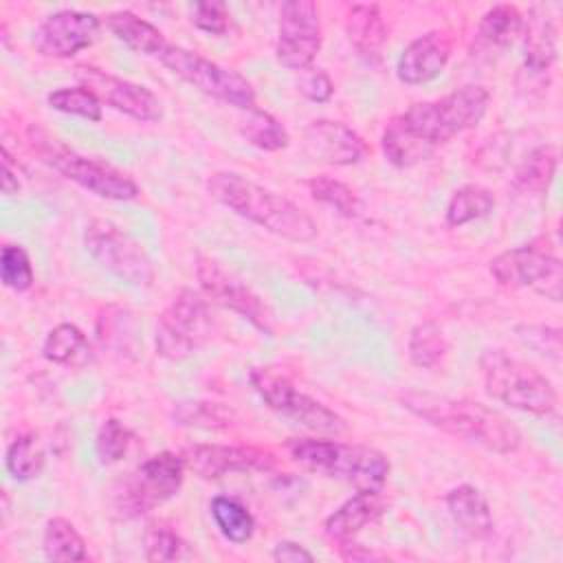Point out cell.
I'll return each mask as SVG.
<instances>
[{
  "mask_svg": "<svg viewBox=\"0 0 563 563\" xmlns=\"http://www.w3.org/2000/svg\"><path fill=\"white\" fill-rule=\"evenodd\" d=\"M385 510V501L380 490H356L350 499H345L323 523L325 534L336 541L345 543L352 541L367 523L376 521Z\"/></svg>",
  "mask_w": 563,
  "mask_h": 563,
  "instance_id": "ffe728a7",
  "label": "cell"
},
{
  "mask_svg": "<svg viewBox=\"0 0 563 563\" xmlns=\"http://www.w3.org/2000/svg\"><path fill=\"white\" fill-rule=\"evenodd\" d=\"M172 416L178 424L198 429H227L233 424V411L209 400H183L174 407Z\"/></svg>",
  "mask_w": 563,
  "mask_h": 563,
  "instance_id": "e575fe53",
  "label": "cell"
},
{
  "mask_svg": "<svg viewBox=\"0 0 563 563\" xmlns=\"http://www.w3.org/2000/svg\"><path fill=\"white\" fill-rule=\"evenodd\" d=\"M255 394L277 413L319 433L345 431V420L317 398L301 391L290 378L273 367H253L249 374Z\"/></svg>",
  "mask_w": 563,
  "mask_h": 563,
  "instance_id": "9c48e42d",
  "label": "cell"
},
{
  "mask_svg": "<svg viewBox=\"0 0 563 563\" xmlns=\"http://www.w3.org/2000/svg\"><path fill=\"white\" fill-rule=\"evenodd\" d=\"M42 550H44V556L51 561H86L88 559L84 537L64 517H53L46 521Z\"/></svg>",
  "mask_w": 563,
  "mask_h": 563,
  "instance_id": "83f0119b",
  "label": "cell"
},
{
  "mask_svg": "<svg viewBox=\"0 0 563 563\" xmlns=\"http://www.w3.org/2000/svg\"><path fill=\"white\" fill-rule=\"evenodd\" d=\"M407 352L416 367L420 369L438 367L449 354V341L444 336V330L433 321L418 323L409 334Z\"/></svg>",
  "mask_w": 563,
  "mask_h": 563,
  "instance_id": "f546056e",
  "label": "cell"
},
{
  "mask_svg": "<svg viewBox=\"0 0 563 563\" xmlns=\"http://www.w3.org/2000/svg\"><path fill=\"white\" fill-rule=\"evenodd\" d=\"M134 440H136V435H134V431L130 427H125L117 418H108L99 427L97 438H95V453H97L99 464H117V462H121L130 453Z\"/></svg>",
  "mask_w": 563,
  "mask_h": 563,
  "instance_id": "d590c367",
  "label": "cell"
},
{
  "mask_svg": "<svg viewBox=\"0 0 563 563\" xmlns=\"http://www.w3.org/2000/svg\"><path fill=\"white\" fill-rule=\"evenodd\" d=\"M523 15L515 4H495L482 15L477 35L488 46H508L523 31Z\"/></svg>",
  "mask_w": 563,
  "mask_h": 563,
  "instance_id": "4dcf8cb0",
  "label": "cell"
},
{
  "mask_svg": "<svg viewBox=\"0 0 563 563\" xmlns=\"http://www.w3.org/2000/svg\"><path fill=\"white\" fill-rule=\"evenodd\" d=\"M185 460L178 453L161 451L141 462L117 493V510L123 517H141L172 499L185 479Z\"/></svg>",
  "mask_w": 563,
  "mask_h": 563,
  "instance_id": "30bf717a",
  "label": "cell"
},
{
  "mask_svg": "<svg viewBox=\"0 0 563 563\" xmlns=\"http://www.w3.org/2000/svg\"><path fill=\"white\" fill-rule=\"evenodd\" d=\"M479 369L484 389L493 400L532 416H550L556 409L559 398L552 383L521 358L504 350H486Z\"/></svg>",
  "mask_w": 563,
  "mask_h": 563,
  "instance_id": "5b68a950",
  "label": "cell"
},
{
  "mask_svg": "<svg viewBox=\"0 0 563 563\" xmlns=\"http://www.w3.org/2000/svg\"><path fill=\"white\" fill-rule=\"evenodd\" d=\"M77 79L81 81V86H86L90 92H95L101 103H108L110 108H114L136 121L154 123L163 117L161 99L150 88H145L141 84L110 75L95 66H79Z\"/></svg>",
  "mask_w": 563,
  "mask_h": 563,
  "instance_id": "9a60e30c",
  "label": "cell"
},
{
  "mask_svg": "<svg viewBox=\"0 0 563 563\" xmlns=\"http://www.w3.org/2000/svg\"><path fill=\"white\" fill-rule=\"evenodd\" d=\"M108 29L117 35V40H121L123 44H128L132 51L143 53V55H154L158 57L161 51L167 46L163 33L150 24L147 20L139 18L132 11H114L108 15Z\"/></svg>",
  "mask_w": 563,
  "mask_h": 563,
  "instance_id": "d4e9b609",
  "label": "cell"
},
{
  "mask_svg": "<svg viewBox=\"0 0 563 563\" xmlns=\"http://www.w3.org/2000/svg\"><path fill=\"white\" fill-rule=\"evenodd\" d=\"M37 150L55 172L99 198L128 202L139 196V185L125 172L106 161L84 156L55 141H42Z\"/></svg>",
  "mask_w": 563,
  "mask_h": 563,
  "instance_id": "7c38bea8",
  "label": "cell"
},
{
  "mask_svg": "<svg viewBox=\"0 0 563 563\" xmlns=\"http://www.w3.org/2000/svg\"><path fill=\"white\" fill-rule=\"evenodd\" d=\"M273 559L279 563H310L314 561L312 552H308L301 543L295 541H279L273 548Z\"/></svg>",
  "mask_w": 563,
  "mask_h": 563,
  "instance_id": "7bdbcfd3",
  "label": "cell"
},
{
  "mask_svg": "<svg viewBox=\"0 0 563 563\" xmlns=\"http://www.w3.org/2000/svg\"><path fill=\"white\" fill-rule=\"evenodd\" d=\"M490 95L484 86H462L435 101H420L394 117L383 130V154L396 167H411L424 161L440 143L475 128Z\"/></svg>",
  "mask_w": 563,
  "mask_h": 563,
  "instance_id": "6da1fadb",
  "label": "cell"
},
{
  "mask_svg": "<svg viewBox=\"0 0 563 563\" xmlns=\"http://www.w3.org/2000/svg\"><path fill=\"white\" fill-rule=\"evenodd\" d=\"M526 29V68L532 73H545L556 59V26L545 7L530 11Z\"/></svg>",
  "mask_w": 563,
  "mask_h": 563,
  "instance_id": "603a6c76",
  "label": "cell"
},
{
  "mask_svg": "<svg viewBox=\"0 0 563 563\" xmlns=\"http://www.w3.org/2000/svg\"><path fill=\"white\" fill-rule=\"evenodd\" d=\"M114 310L108 308L101 317H99V325H97V332H99V341L103 347H112V350H125L128 347V339L121 336L123 334H130V325H132V314L123 308H117V314H112Z\"/></svg>",
  "mask_w": 563,
  "mask_h": 563,
  "instance_id": "60d3db41",
  "label": "cell"
},
{
  "mask_svg": "<svg viewBox=\"0 0 563 563\" xmlns=\"http://www.w3.org/2000/svg\"><path fill=\"white\" fill-rule=\"evenodd\" d=\"M451 37L444 31H427L424 35L411 40L398 62H396V75L407 86H418L435 79L449 57H451Z\"/></svg>",
  "mask_w": 563,
  "mask_h": 563,
  "instance_id": "d6986e66",
  "label": "cell"
},
{
  "mask_svg": "<svg viewBox=\"0 0 563 563\" xmlns=\"http://www.w3.org/2000/svg\"><path fill=\"white\" fill-rule=\"evenodd\" d=\"M306 187L317 202L334 209L336 213H341L345 218L361 216V209H363L361 198L356 196V191L350 185H345L336 178H330V176H314L306 183Z\"/></svg>",
  "mask_w": 563,
  "mask_h": 563,
  "instance_id": "836d02e7",
  "label": "cell"
},
{
  "mask_svg": "<svg viewBox=\"0 0 563 563\" xmlns=\"http://www.w3.org/2000/svg\"><path fill=\"white\" fill-rule=\"evenodd\" d=\"M84 246L92 260L128 286H150L154 266L145 249L110 220H92L84 231Z\"/></svg>",
  "mask_w": 563,
  "mask_h": 563,
  "instance_id": "8fae6325",
  "label": "cell"
},
{
  "mask_svg": "<svg viewBox=\"0 0 563 563\" xmlns=\"http://www.w3.org/2000/svg\"><path fill=\"white\" fill-rule=\"evenodd\" d=\"M321 48L319 7L312 0H286L279 9L275 55L290 70H308Z\"/></svg>",
  "mask_w": 563,
  "mask_h": 563,
  "instance_id": "5bb4252c",
  "label": "cell"
},
{
  "mask_svg": "<svg viewBox=\"0 0 563 563\" xmlns=\"http://www.w3.org/2000/svg\"><path fill=\"white\" fill-rule=\"evenodd\" d=\"M46 101L53 110H59L64 114H75L88 121H101V101L86 86L57 88L48 92Z\"/></svg>",
  "mask_w": 563,
  "mask_h": 563,
  "instance_id": "74e56055",
  "label": "cell"
},
{
  "mask_svg": "<svg viewBox=\"0 0 563 563\" xmlns=\"http://www.w3.org/2000/svg\"><path fill=\"white\" fill-rule=\"evenodd\" d=\"M493 209H495V196L486 187L464 185L453 191L444 211V220H446V227L460 229L473 220L488 216Z\"/></svg>",
  "mask_w": 563,
  "mask_h": 563,
  "instance_id": "4316f807",
  "label": "cell"
},
{
  "mask_svg": "<svg viewBox=\"0 0 563 563\" xmlns=\"http://www.w3.org/2000/svg\"><path fill=\"white\" fill-rule=\"evenodd\" d=\"M196 277L202 288V295L209 301L240 314L242 319H246L253 328L262 330L264 334H273V310L233 271L224 268L213 257L200 255L196 260Z\"/></svg>",
  "mask_w": 563,
  "mask_h": 563,
  "instance_id": "4fadbf2b",
  "label": "cell"
},
{
  "mask_svg": "<svg viewBox=\"0 0 563 563\" xmlns=\"http://www.w3.org/2000/svg\"><path fill=\"white\" fill-rule=\"evenodd\" d=\"M559 154L554 145H539L528 152L512 176V187L521 194H545L554 180Z\"/></svg>",
  "mask_w": 563,
  "mask_h": 563,
  "instance_id": "484cf974",
  "label": "cell"
},
{
  "mask_svg": "<svg viewBox=\"0 0 563 563\" xmlns=\"http://www.w3.org/2000/svg\"><path fill=\"white\" fill-rule=\"evenodd\" d=\"M299 92L314 103H325L332 99L334 95V81L330 79L328 73L319 70V68H308L301 70L299 77Z\"/></svg>",
  "mask_w": 563,
  "mask_h": 563,
  "instance_id": "b9f144b4",
  "label": "cell"
},
{
  "mask_svg": "<svg viewBox=\"0 0 563 563\" xmlns=\"http://www.w3.org/2000/svg\"><path fill=\"white\" fill-rule=\"evenodd\" d=\"M185 466L205 479H218L231 473L271 471L273 455L257 446L240 444H191L180 453Z\"/></svg>",
  "mask_w": 563,
  "mask_h": 563,
  "instance_id": "e0dca14e",
  "label": "cell"
},
{
  "mask_svg": "<svg viewBox=\"0 0 563 563\" xmlns=\"http://www.w3.org/2000/svg\"><path fill=\"white\" fill-rule=\"evenodd\" d=\"M191 22L196 29H200L205 33L224 35L231 29V11L220 0L196 2L191 7Z\"/></svg>",
  "mask_w": 563,
  "mask_h": 563,
  "instance_id": "ab89813d",
  "label": "cell"
},
{
  "mask_svg": "<svg viewBox=\"0 0 563 563\" xmlns=\"http://www.w3.org/2000/svg\"><path fill=\"white\" fill-rule=\"evenodd\" d=\"M209 510H211V517H213L218 530L231 543H246L253 537L255 519L246 510V506H242L238 499L218 495L211 499Z\"/></svg>",
  "mask_w": 563,
  "mask_h": 563,
  "instance_id": "1f68e13d",
  "label": "cell"
},
{
  "mask_svg": "<svg viewBox=\"0 0 563 563\" xmlns=\"http://www.w3.org/2000/svg\"><path fill=\"white\" fill-rule=\"evenodd\" d=\"M306 154L328 165H354L367 154V143L345 123L317 119L303 130Z\"/></svg>",
  "mask_w": 563,
  "mask_h": 563,
  "instance_id": "ac0fdd59",
  "label": "cell"
},
{
  "mask_svg": "<svg viewBox=\"0 0 563 563\" xmlns=\"http://www.w3.org/2000/svg\"><path fill=\"white\" fill-rule=\"evenodd\" d=\"M44 462H46L44 449H42L37 435H33V433L18 435L9 444L7 457H4L7 471L15 482H31V479L40 477L44 471Z\"/></svg>",
  "mask_w": 563,
  "mask_h": 563,
  "instance_id": "d6a6232c",
  "label": "cell"
},
{
  "mask_svg": "<svg viewBox=\"0 0 563 563\" xmlns=\"http://www.w3.org/2000/svg\"><path fill=\"white\" fill-rule=\"evenodd\" d=\"M101 22L95 13L62 9L42 20L35 31V48L44 57L68 59L79 51L88 48L99 35Z\"/></svg>",
  "mask_w": 563,
  "mask_h": 563,
  "instance_id": "2e32d148",
  "label": "cell"
},
{
  "mask_svg": "<svg viewBox=\"0 0 563 563\" xmlns=\"http://www.w3.org/2000/svg\"><path fill=\"white\" fill-rule=\"evenodd\" d=\"M400 402L431 427L479 444L493 453L506 455L517 451L521 444L519 429L504 413L477 400L438 396L429 391H409L400 398Z\"/></svg>",
  "mask_w": 563,
  "mask_h": 563,
  "instance_id": "7a4b0ae2",
  "label": "cell"
},
{
  "mask_svg": "<svg viewBox=\"0 0 563 563\" xmlns=\"http://www.w3.org/2000/svg\"><path fill=\"white\" fill-rule=\"evenodd\" d=\"M216 334V317L205 295L183 288L161 312L156 323V352L180 361L205 347Z\"/></svg>",
  "mask_w": 563,
  "mask_h": 563,
  "instance_id": "8992f818",
  "label": "cell"
},
{
  "mask_svg": "<svg viewBox=\"0 0 563 563\" xmlns=\"http://www.w3.org/2000/svg\"><path fill=\"white\" fill-rule=\"evenodd\" d=\"M488 271L499 286L530 288L550 301H561L563 264L543 242H530L499 253L490 260Z\"/></svg>",
  "mask_w": 563,
  "mask_h": 563,
  "instance_id": "ba28073f",
  "label": "cell"
},
{
  "mask_svg": "<svg viewBox=\"0 0 563 563\" xmlns=\"http://www.w3.org/2000/svg\"><path fill=\"white\" fill-rule=\"evenodd\" d=\"M207 191L235 216L290 242L317 238V222L286 196L271 191L235 172H216L207 180Z\"/></svg>",
  "mask_w": 563,
  "mask_h": 563,
  "instance_id": "3957f363",
  "label": "cell"
},
{
  "mask_svg": "<svg viewBox=\"0 0 563 563\" xmlns=\"http://www.w3.org/2000/svg\"><path fill=\"white\" fill-rule=\"evenodd\" d=\"M161 64L167 66L176 77L191 84L200 92L220 99L240 110L255 108V88L246 77L233 68H224L205 55L189 51L185 46L167 44L161 55Z\"/></svg>",
  "mask_w": 563,
  "mask_h": 563,
  "instance_id": "52a82bcc",
  "label": "cell"
},
{
  "mask_svg": "<svg viewBox=\"0 0 563 563\" xmlns=\"http://www.w3.org/2000/svg\"><path fill=\"white\" fill-rule=\"evenodd\" d=\"M20 191V178H18V169H13L11 165V156L9 150L2 147V194L4 196H13Z\"/></svg>",
  "mask_w": 563,
  "mask_h": 563,
  "instance_id": "ee69618b",
  "label": "cell"
},
{
  "mask_svg": "<svg viewBox=\"0 0 563 563\" xmlns=\"http://www.w3.org/2000/svg\"><path fill=\"white\" fill-rule=\"evenodd\" d=\"M143 550H145V559L150 563L178 561V559L187 556L185 539L163 521H154L147 526L145 537H143Z\"/></svg>",
  "mask_w": 563,
  "mask_h": 563,
  "instance_id": "8d00e7d4",
  "label": "cell"
},
{
  "mask_svg": "<svg viewBox=\"0 0 563 563\" xmlns=\"http://www.w3.org/2000/svg\"><path fill=\"white\" fill-rule=\"evenodd\" d=\"M286 451L301 468L347 482L356 490H383L391 471L387 455L363 444L323 438H290Z\"/></svg>",
  "mask_w": 563,
  "mask_h": 563,
  "instance_id": "277c9868",
  "label": "cell"
},
{
  "mask_svg": "<svg viewBox=\"0 0 563 563\" xmlns=\"http://www.w3.org/2000/svg\"><path fill=\"white\" fill-rule=\"evenodd\" d=\"M341 559H345V561H374V559H383V556L372 552V550H365L363 545L354 543V539H352V541L341 543Z\"/></svg>",
  "mask_w": 563,
  "mask_h": 563,
  "instance_id": "f6af8a7d",
  "label": "cell"
},
{
  "mask_svg": "<svg viewBox=\"0 0 563 563\" xmlns=\"http://www.w3.org/2000/svg\"><path fill=\"white\" fill-rule=\"evenodd\" d=\"M42 356L55 365L66 367H84L92 358L90 343L86 334L73 323L55 325L42 345Z\"/></svg>",
  "mask_w": 563,
  "mask_h": 563,
  "instance_id": "cb8c5ba5",
  "label": "cell"
},
{
  "mask_svg": "<svg viewBox=\"0 0 563 563\" xmlns=\"http://www.w3.org/2000/svg\"><path fill=\"white\" fill-rule=\"evenodd\" d=\"M240 132L262 152H279L290 143L288 130L282 125V121L257 106L246 110V117L240 121Z\"/></svg>",
  "mask_w": 563,
  "mask_h": 563,
  "instance_id": "f1b7e54d",
  "label": "cell"
},
{
  "mask_svg": "<svg viewBox=\"0 0 563 563\" xmlns=\"http://www.w3.org/2000/svg\"><path fill=\"white\" fill-rule=\"evenodd\" d=\"M345 33L358 55L376 57L387 42V24L380 7L374 2L352 4L345 13Z\"/></svg>",
  "mask_w": 563,
  "mask_h": 563,
  "instance_id": "7402d4cb",
  "label": "cell"
},
{
  "mask_svg": "<svg viewBox=\"0 0 563 563\" xmlns=\"http://www.w3.org/2000/svg\"><path fill=\"white\" fill-rule=\"evenodd\" d=\"M0 279L7 288H11L15 292H24L33 286V266L22 246H18V244L2 246Z\"/></svg>",
  "mask_w": 563,
  "mask_h": 563,
  "instance_id": "f35d334b",
  "label": "cell"
},
{
  "mask_svg": "<svg viewBox=\"0 0 563 563\" xmlns=\"http://www.w3.org/2000/svg\"><path fill=\"white\" fill-rule=\"evenodd\" d=\"M446 508L453 523L471 539H486L493 532V512L484 493L471 484L449 490Z\"/></svg>",
  "mask_w": 563,
  "mask_h": 563,
  "instance_id": "44dd1931",
  "label": "cell"
}]
</instances>
